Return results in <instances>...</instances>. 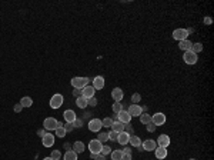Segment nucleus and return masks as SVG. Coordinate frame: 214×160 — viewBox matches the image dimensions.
Listing matches in <instances>:
<instances>
[{"instance_id":"obj_26","label":"nucleus","mask_w":214,"mask_h":160,"mask_svg":"<svg viewBox=\"0 0 214 160\" xmlns=\"http://www.w3.org/2000/svg\"><path fill=\"white\" fill-rule=\"evenodd\" d=\"M63 159L64 160H77V153L73 152V150H67Z\"/></svg>"},{"instance_id":"obj_41","label":"nucleus","mask_w":214,"mask_h":160,"mask_svg":"<svg viewBox=\"0 0 214 160\" xmlns=\"http://www.w3.org/2000/svg\"><path fill=\"white\" fill-rule=\"evenodd\" d=\"M90 156L94 160H106V156H103V154H93V153H90Z\"/></svg>"},{"instance_id":"obj_29","label":"nucleus","mask_w":214,"mask_h":160,"mask_svg":"<svg viewBox=\"0 0 214 160\" xmlns=\"http://www.w3.org/2000/svg\"><path fill=\"white\" fill-rule=\"evenodd\" d=\"M110 154H111V159L113 160H122V157H123L122 150H114V152H111Z\"/></svg>"},{"instance_id":"obj_47","label":"nucleus","mask_w":214,"mask_h":160,"mask_svg":"<svg viewBox=\"0 0 214 160\" xmlns=\"http://www.w3.org/2000/svg\"><path fill=\"white\" fill-rule=\"evenodd\" d=\"M204 23H206L207 26H208V24H211V23H213V19H211V17H208V16H207V17H204Z\"/></svg>"},{"instance_id":"obj_2","label":"nucleus","mask_w":214,"mask_h":160,"mask_svg":"<svg viewBox=\"0 0 214 160\" xmlns=\"http://www.w3.org/2000/svg\"><path fill=\"white\" fill-rule=\"evenodd\" d=\"M71 86H73L74 89H83L86 86H89L90 83V79L89 77H73L71 79Z\"/></svg>"},{"instance_id":"obj_14","label":"nucleus","mask_w":214,"mask_h":160,"mask_svg":"<svg viewBox=\"0 0 214 160\" xmlns=\"http://www.w3.org/2000/svg\"><path fill=\"white\" fill-rule=\"evenodd\" d=\"M117 116H118V122H122L123 124H126V123H130V120H131V116H130L129 112H127V110H124V109H123L120 113H117Z\"/></svg>"},{"instance_id":"obj_9","label":"nucleus","mask_w":214,"mask_h":160,"mask_svg":"<svg viewBox=\"0 0 214 160\" xmlns=\"http://www.w3.org/2000/svg\"><path fill=\"white\" fill-rule=\"evenodd\" d=\"M127 112H129V115L131 116V117H140L143 110H141V107L139 104H130V107L127 109Z\"/></svg>"},{"instance_id":"obj_4","label":"nucleus","mask_w":214,"mask_h":160,"mask_svg":"<svg viewBox=\"0 0 214 160\" xmlns=\"http://www.w3.org/2000/svg\"><path fill=\"white\" fill-rule=\"evenodd\" d=\"M187 37H188V33L186 29H176L173 32V39H176V40H178V41L187 40Z\"/></svg>"},{"instance_id":"obj_3","label":"nucleus","mask_w":214,"mask_h":160,"mask_svg":"<svg viewBox=\"0 0 214 160\" xmlns=\"http://www.w3.org/2000/svg\"><path fill=\"white\" fill-rule=\"evenodd\" d=\"M101 147H103V143H101V141H99L97 139H94V140H90V143H89L90 153H93V154H100V152H101Z\"/></svg>"},{"instance_id":"obj_15","label":"nucleus","mask_w":214,"mask_h":160,"mask_svg":"<svg viewBox=\"0 0 214 160\" xmlns=\"http://www.w3.org/2000/svg\"><path fill=\"white\" fill-rule=\"evenodd\" d=\"M93 87L94 90H101L104 87V77L103 76H97L93 79Z\"/></svg>"},{"instance_id":"obj_10","label":"nucleus","mask_w":214,"mask_h":160,"mask_svg":"<svg viewBox=\"0 0 214 160\" xmlns=\"http://www.w3.org/2000/svg\"><path fill=\"white\" fill-rule=\"evenodd\" d=\"M94 93H96V90H94V87L90 86V84L81 89V96L86 97V99H92V97H94Z\"/></svg>"},{"instance_id":"obj_8","label":"nucleus","mask_w":214,"mask_h":160,"mask_svg":"<svg viewBox=\"0 0 214 160\" xmlns=\"http://www.w3.org/2000/svg\"><path fill=\"white\" fill-rule=\"evenodd\" d=\"M156 143H157L159 147H164V149H167V147L170 146V143H171V140H170V137L167 136V134H160Z\"/></svg>"},{"instance_id":"obj_35","label":"nucleus","mask_w":214,"mask_h":160,"mask_svg":"<svg viewBox=\"0 0 214 160\" xmlns=\"http://www.w3.org/2000/svg\"><path fill=\"white\" fill-rule=\"evenodd\" d=\"M140 100H141V96L139 93H134L133 96H131V103H133V104H137Z\"/></svg>"},{"instance_id":"obj_16","label":"nucleus","mask_w":214,"mask_h":160,"mask_svg":"<svg viewBox=\"0 0 214 160\" xmlns=\"http://www.w3.org/2000/svg\"><path fill=\"white\" fill-rule=\"evenodd\" d=\"M41 141H43V146H45V147H52V146L54 145V136L47 133L45 137L41 139Z\"/></svg>"},{"instance_id":"obj_36","label":"nucleus","mask_w":214,"mask_h":160,"mask_svg":"<svg viewBox=\"0 0 214 160\" xmlns=\"http://www.w3.org/2000/svg\"><path fill=\"white\" fill-rule=\"evenodd\" d=\"M124 132L131 136V134H133V126H131L130 123H126V124H124Z\"/></svg>"},{"instance_id":"obj_48","label":"nucleus","mask_w":214,"mask_h":160,"mask_svg":"<svg viewBox=\"0 0 214 160\" xmlns=\"http://www.w3.org/2000/svg\"><path fill=\"white\" fill-rule=\"evenodd\" d=\"M122 160H131V154H126V153H123Z\"/></svg>"},{"instance_id":"obj_6","label":"nucleus","mask_w":214,"mask_h":160,"mask_svg":"<svg viewBox=\"0 0 214 160\" xmlns=\"http://www.w3.org/2000/svg\"><path fill=\"white\" fill-rule=\"evenodd\" d=\"M184 62L187 64H196L197 63V60H199V57H197L196 53H193L191 50H188V52H184Z\"/></svg>"},{"instance_id":"obj_52","label":"nucleus","mask_w":214,"mask_h":160,"mask_svg":"<svg viewBox=\"0 0 214 160\" xmlns=\"http://www.w3.org/2000/svg\"><path fill=\"white\" fill-rule=\"evenodd\" d=\"M190 160H196V159H190Z\"/></svg>"},{"instance_id":"obj_28","label":"nucleus","mask_w":214,"mask_h":160,"mask_svg":"<svg viewBox=\"0 0 214 160\" xmlns=\"http://www.w3.org/2000/svg\"><path fill=\"white\" fill-rule=\"evenodd\" d=\"M191 52L193 53H200V52H203V45L201 43H193V46H191Z\"/></svg>"},{"instance_id":"obj_27","label":"nucleus","mask_w":214,"mask_h":160,"mask_svg":"<svg viewBox=\"0 0 214 160\" xmlns=\"http://www.w3.org/2000/svg\"><path fill=\"white\" fill-rule=\"evenodd\" d=\"M140 122L143 123V124H148V123L152 122V116L148 115V113H141V116H140Z\"/></svg>"},{"instance_id":"obj_34","label":"nucleus","mask_w":214,"mask_h":160,"mask_svg":"<svg viewBox=\"0 0 214 160\" xmlns=\"http://www.w3.org/2000/svg\"><path fill=\"white\" fill-rule=\"evenodd\" d=\"M111 152H113V150H111L110 146H103V147H101V152H100V154L106 156V154H110Z\"/></svg>"},{"instance_id":"obj_13","label":"nucleus","mask_w":214,"mask_h":160,"mask_svg":"<svg viewBox=\"0 0 214 160\" xmlns=\"http://www.w3.org/2000/svg\"><path fill=\"white\" fill-rule=\"evenodd\" d=\"M111 97L114 99V102H122L123 97H124V92L120 87H114L111 90Z\"/></svg>"},{"instance_id":"obj_24","label":"nucleus","mask_w":214,"mask_h":160,"mask_svg":"<svg viewBox=\"0 0 214 160\" xmlns=\"http://www.w3.org/2000/svg\"><path fill=\"white\" fill-rule=\"evenodd\" d=\"M84 143H83V141H76V143H74L73 145V152H76L79 154V153H83L84 152Z\"/></svg>"},{"instance_id":"obj_20","label":"nucleus","mask_w":214,"mask_h":160,"mask_svg":"<svg viewBox=\"0 0 214 160\" xmlns=\"http://www.w3.org/2000/svg\"><path fill=\"white\" fill-rule=\"evenodd\" d=\"M191 46L193 43L190 40H183V41H178V47H180V50H184V52H188V50H191Z\"/></svg>"},{"instance_id":"obj_43","label":"nucleus","mask_w":214,"mask_h":160,"mask_svg":"<svg viewBox=\"0 0 214 160\" xmlns=\"http://www.w3.org/2000/svg\"><path fill=\"white\" fill-rule=\"evenodd\" d=\"M71 124H73V127H74V129H76V127H81V124H83V122H81L80 119H76L73 123H71Z\"/></svg>"},{"instance_id":"obj_19","label":"nucleus","mask_w":214,"mask_h":160,"mask_svg":"<svg viewBox=\"0 0 214 160\" xmlns=\"http://www.w3.org/2000/svg\"><path fill=\"white\" fill-rule=\"evenodd\" d=\"M154 153H156V157L160 159V160H163V159H166L167 157V149H164V147H156Z\"/></svg>"},{"instance_id":"obj_39","label":"nucleus","mask_w":214,"mask_h":160,"mask_svg":"<svg viewBox=\"0 0 214 160\" xmlns=\"http://www.w3.org/2000/svg\"><path fill=\"white\" fill-rule=\"evenodd\" d=\"M60 156H62V154H60L59 150H53L52 154H50V157H52L53 160H59V159H60Z\"/></svg>"},{"instance_id":"obj_32","label":"nucleus","mask_w":214,"mask_h":160,"mask_svg":"<svg viewBox=\"0 0 214 160\" xmlns=\"http://www.w3.org/2000/svg\"><path fill=\"white\" fill-rule=\"evenodd\" d=\"M101 124H103V127H111L113 126V120H111V117H106L104 120H101Z\"/></svg>"},{"instance_id":"obj_33","label":"nucleus","mask_w":214,"mask_h":160,"mask_svg":"<svg viewBox=\"0 0 214 160\" xmlns=\"http://www.w3.org/2000/svg\"><path fill=\"white\" fill-rule=\"evenodd\" d=\"M97 140L101 141V143H104V141L109 140V134L104 133V132H103V133H99V136H97Z\"/></svg>"},{"instance_id":"obj_21","label":"nucleus","mask_w":214,"mask_h":160,"mask_svg":"<svg viewBox=\"0 0 214 160\" xmlns=\"http://www.w3.org/2000/svg\"><path fill=\"white\" fill-rule=\"evenodd\" d=\"M129 143H130L131 146H133V147H140V146H141L140 137H139V136H136V134H131V136H130Z\"/></svg>"},{"instance_id":"obj_37","label":"nucleus","mask_w":214,"mask_h":160,"mask_svg":"<svg viewBox=\"0 0 214 160\" xmlns=\"http://www.w3.org/2000/svg\"><path fill=\"white\" fill-rule=\"evenodd\" d=\"M107 134H109V140H113V141L117 140V137H118V133H116V132H113V130L109 132Z\"/></svg>"},{"instance_id":"obj_42","label":"nucleus","mask_w":214,"mask_h":160,"mask_svg":"<svg viewBox=\"0 0 214 160\" xmlns=\"http://www.w3.org/2000/svg\"><path fill=\"white\" fill-rule=\"evenodd\" d=\"M63 127H64V130H66V132H71V130H73V129H74V127H73V124H71V123H64V124H63Z\"/></svg>"},{"instance_id":"obj_25","label":"nucleus","mask_w":214,"mask_h":160,"mask_svg":"<svg viewBox=\"0 0 214 160\" xmlns=\"http://www.w3.org/2000/svg\"><path fill=\"white\" fill-rule=\"evenodd\" d=\"M20 104H22L23 107H30V106L33 104V100H32V97L24 96V97H22V100H20Z\"/></svg>"},{"instance_id":"obj_5","label":"nucleus","mask_w":214,"mask_h":160,"mask_svg":"<svg viewBox=\"0 0 214 160\" xmlns=\"http://www.w3.org/2000/svg\"><path fill=\"white\" fill-rule=\"evenodd\" d=\"M63 102H64V97H63L62 94H54V96L50 99V107H52V109L62 107Z\"/></svg>"},{"instance_id":"obj_22","label":"nucleus","mask_w":214,"mask_h":160,"mask_svg":"<svg viewBox=\"0 0 214 160\" xmlns=\"http://www.w3.org/2000/svg\"><path fill=\"white\" fill-rule=\"evenodd\" d=\"M76 106L77 107H80V109H86L89 104H87V99L86 97H83V96H80V97H77L76 99Z\"/></svg>"},{"instance_id":"obj_17","label":"nucleus","mask_w":214,"mask_h":160,"mask_svg":"<svg viewBox=\"0 0 214 160\" xmlns=\"http://www.w3.org/2000/svg\"><path fill=\"white\" fill-rule=\"evenodd\" d=\"M63 117H64V120H66L67 123H73L74 120L77 119V116H76V113H74L73 110H66V112L63 113Z\"/></svg>"},{"instance_id":"obj_49","label":"nucleus","mask_w":214,"mask_h":160,"mask_svg":"<svg viewBox=\"0 0 214 160\" xmlns=\"http://www.w3.org/2000/svg\"><path fill=\"white\" fill-rule=\"evenodd\" d=\"M122 152L126 153V154H131V149H130V147H126V149H123Z\"/></svg>"},{"instance_id":"obj_7","label":"nucleus","mask_w":214,"mask_h":160,"mask_svg":"<svg viewBox=\"0 0 214 160\" xmlns=\"http://www.w3.org/2000/svg\"><path fill=\"white\" fill-rule=\"evenodd\" d=\"M152 122L154 123L156 126H161V124H164L166 123V115L164 113H154V115L152 116Z\"/></svg>"},{"instance_id":"obj_18","label":"nucleus","mask_w":214,"mask_h":160,"mask_svg":"<svg viewBox=\"0 0 214 160\" xmlns=\"http://www.w3.org/2000/svg\"><path fill=\"white\" fill-rule=\"evenodd\" d=\"M130 140V134L126 133V132H122V133H118V137H117V141L120 143L122 146H126L127 143H129Z\"/></svg>"},{"instance_id":"obj_51","label":"nucleus","mask_w":214,"mask_h":160,"mask_svg":"<svg viewBox=\"0 0 214 160\" xmlns=\"http://www.w3.org/2000/svg\"><path fill=\"white\" fill-rule=\"evenodd\" d=\"M43 160H53V159H52V157H45Z\"/></svg>"},{"instance_id":"obj_40","label":"nucleus","mask_w":214,"mask_h":160,"mask_svg":"<svg viewBox=\"0 0 214 160\" xmlns=\"http://www.w3.org/2000/svg\"><path fill=\"white\" fill-rule=\"evenodd\" d=\"M87 104H89V106H92V107L97 106V99H96V96L92 97V99H87Z\"/></svg>"},{"instance_id":"obj_38","label":"nucleus","mask_w":214,"mask_h":160,"mask_svg":"<svg viewBox=\"0 0 214 160\" xmlns=\"http://www.w3.org/2000/svg\"><path fill=\"white\" fill-rule=\"evenodd\" d=\"M146 126H147V132H150V133H154V132H156V127H157L153 122H150L148 124H146Z\"/></svg>"},{"instance_id":"obj_46","label":"nucleus","mask_w":214,"mask_h":160,"mask_svg":"<svg viewBox=\"0 0 214 160\" xmlns=\"http://www.w3.org/2000/svg\"><path fill=\"white\" fill-rule=\"evenodd\" d=\"M37 134H39V136H40L41 139H43V137L46 136V134H47V133H46V129H41V130H39V132H37Z\"/></svg>"},{"instance_id":"obj_50","label":"nucleus","mask_w":214,"mask_h":160,"mask_svg":"<svg viewBox=\"0 0 214 160\" xmlns=\"http://www.w3.org/2000/svg\"><path fill=\"white\" fill-rule=\"evenodd\" d=\"M186 30H187V33H188V34L194 33V29H193V27H190V29H186Z\"/></svg>"},{"instance_id":"obj_44","label":"nucleus","mask_w":214,"mask_h":160,"mask_svg":"<svg viewBox=\"0 0 214 160\" xmlns=\"http://www.w3.org/2000/svg\"><path fill=\"white\" fill-rule=\"evenodd\" d=\"M73 94H74V97L77 99V97L81 96V90H80V89H74V90H73Z\"/></svg>"},{"instance_id":"obj_45","label":"nucleus","mask_w":214,"mask_h":160,"mask_svg":"<svg viewBox=\"0 0 214 160\" xmlns=\"http://www.w3.org/2000/svg\"><path fill=\"white\" fill-rule=\"evenodd\" d=\"M22 109H23V106H22V104H20V103H17V104H16V106H15V112H16V113L22 112Z\"/></svg>"},{"instance_id":"obj_11","label":"nucleus","mask_w":214,"mask_h":160,"mask_svg":"<svg viewBox=\"0 0 214 160\" xmlns=\"http://www.w3.org/2000/svg\"><path fill=\"white\" fill-rule=\"evenodd\" d=\"M101 127H103V124H101V120L100 119H92L89 122V129L92 132H100V129H101Z\"/></svg>"},{"instance_id":"obj_30","label":"nucleus","mask_w":214,"mask_h":160,"mask_svg":"<svg viewBox=\"0 0 214 160\" xmlns=\"http://www.w3.org/2000/svg\"><path fill=\"white\" fill-rule=\"evenodd\" d=\"M111 109H113V112H114V113H120L123 110V104L120 103V102H116V103H113Z\"/></svg>"},{"instance_id":"obj_1","label":"nucleus","mask_w":214,"mask_h":160,"mask_svg":"<svg viewBox=\"0 0 214 160\" xmlns=\"http://www.w3.org/2000/svg\"><path fill=\"white\" fill-rule=\"evenodd\" d=\"M62 126H63L62 123L59 120H56L54 117H47L43 122V127H45L46 130H56L57 127H62Z\"/></svg>"},{"instance_id":"obj_31","label":"nucleus","mask_w":214,"mask_h":160,"mask_svg":"<svg viewBox=\"0 0 214 160\" xmlns=\"http://www.w3.org/2000/svg\"><path fill=\"white\" fill-rule=\"evenodd\" d=\"M56 134H57V137H64V136H66V133H67V132L66 130H64V127H57V129H56Z\"/></svg>"},{"instance_id":"obj_23","label":"nucleus","mask_w":214,"mask_h":160,"mask_svg":"<svg viewBox=\"0 0 214 160\" xmlns=\"http://www.w3.org/2000/svg\"><path fill=\"white\" fill-rule=\"evenodd\" d=\"M111 130L116 132V133H122V132H124V124L122 122H114L113 126H111Z\"/></svg>"},{"instance_id":"obj_12","label":"nucleus","mask_w":214,"mask_h":160,"mask_svg":"<svg viewBox=\"0 0 214 160\" xmlns=\"http://www.w3.org/2000/svg\"><path fill=\"white\" fill-rule=\"evenodd\" d=\"M141 147H143V150H146V152H153V150H156V147H157V143H156L154 140H146L141 143Z\"/></svg>"}]
</instances>
